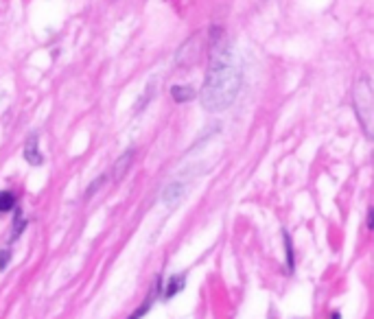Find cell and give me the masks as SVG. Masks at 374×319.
<instances>
[{
    "label": "cell",
    "instance_id": "8992f818",
    "mask_svg": "<svg viewBox=\"0 0 374 319\" xmlns=\"http://www.w3.org/2000/svg\"><path fill=\"white\" fill-rule=\"evenodd\" d=\"M184 288V276H173L167 282V288H164V300H171L173 295H177Z\"/></svg>",
    "mask_w": 374,
    "mask_h": 319
},
{
    "label": "cell",
    "instance_id": "ba28073f",
    "mask_svg": "<svg viewBox=\"0 0 374 319\" xmlns=\"http://www.w3.org/2000/svg\"><path fill=\"white\" fill-rule=\"evenodd\" d=\"M154 306V293L152 295H149L143 304H140V306L136 309V311H133L127 319H143V315H147L149 313V309H152Z\"/></svg>",
    "mask_w": 374,
    "mask_h": 319
},
{
    "label": "cell",
    "instance_id": "52a82bcc",
    "mask_svg": "<svg viewBox=\"0 0 374 319\" xmlns=\"http://www.w3.org/2000/svg\"><path fill=\"white\" fill-rule=\"evenodd\" d=\"M16 208V195L9 190H0V215H7Z\"/></svg>",
    "mask_w": 374,
    "mask_h": 319
},
{
    "label": "cell",
    "instance_id": "30bf717a",
    "mask_svg": "<svg viewBox=\"0 0 374 319\" xmlns=\"http://www.w3.org/2000/svg\"><path fill=\"white\" fill-rule=\"evenodd\" d=\"M11 261V250H0V271H5Z\"/></svg>",
    "mask_w": 374,
    "mask_h": 319
},
{
    "label": "cell",
    "instance_id": "277c9868",
    "mask_svg": "<svg viewBox=\"0 0 374 319\" xmlns=\"http://www.w3.org/2000/svg\"><path fill=\"white\" fill-rule=\"evenodd\" d=\"M184 186L182 184H179V181H173V184L167 188V190H164V195H162V202L164 204H167L169 208H173L179 199H182V197H184Z\"/></svg>",
    "mask_w": 374,
    "mask_h": 319
},
{
    "label": "cell",
    "instance_id": "7a4b0ae2",
    "mask_svg": "<svg viewBox=\"0 0 374 319\" xmlns=\"http://www.w3.org/2000/svg\"><path fill=\"white\" fill-rule=\"evenodd\" d=\"M352 101H355V114L361 123L366 136L370 138L372 136V118H374V97H372V85L370 79L364 77L355 83V92H352Z\"/></svg>",
    "mask_w": 374,
    "mask_h": 319
},
{
    "label": "cell",
    "instance_id": "8fae6325",
    "mask_svg": "<svg viewBox=\"0 0 374 319\" xmlns=\"http://www.w3.org/2000/svg\"><path fill=\"white\" fill-rule=\"evenodd\" d=\"M331 317H333V319H341V315H339V313H333Z\"/></svg>",
    "mask_w": 374,
    "mask_h": 319
},
{
    "label": "cell",
    "instance_id": "5b68a950",
    "mask_svg": "<svg viewBox=\"0 0 374 319\" xmlns=\"http://www.w3.org/2000/svg\"><path fill=\"white\" fill-rule=\"evenodd\" d=\"M171 97H173L175 103H188V101H193L197 97V92L190 85H173L171 88Z\"/></svg>",
    "mask_w": 374,
    "mask_h": 319
},
{
    "label": "cell",
    "instance_id": "3957f363",
    "mask_svg": "<svg viewBox=\"0 0 374 319\" xmlns=\"http://www.w3.org/2000/svg\"><path fill=\"white\" fill-rule=\"evenodd\" d=\"M24 160H26L29 164H33V166H38V164L44 162V156L38 151V136H31V138H29V142L24 145Z\"/></svg>",
    "mask_w": 374,
    "mask_h": 319
},
{
    "label": "cell",
    "instance_id": "9c48e42d",
    "mask_svg": "<svg viewBox=\"0 0 374 319\" xmlns=\"http://www.w3.org/2000/svg\"><path fill=\"white\" fill-rule=\"evenodd\" d=\"M285 247H287V265H289V271L293 269V250H291V238L289 234L285 232Z\"/></svg>",
    "mask_w": 374,
    "mask_h": 319
},
{
    "label": "cell",
    "instance_id": "6da1fadb",
    "mask_svg": "<svg viewBox=\"0 0 374 319\" xmlns=\"http://www.w3.org/2000/svg\"><path fill=\"white\" fill-rule=\"evenodd\" d=\"M243 72L238 64L236 53L230 49V44L221 42L215 47L208 64L206 81L200 92V99L208 112H221L228 110L234 103L238 90H241Z\"/></svg>",
    "mask_w": 374,
    "mask_h": 319
}]
</instances>
